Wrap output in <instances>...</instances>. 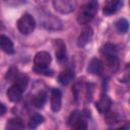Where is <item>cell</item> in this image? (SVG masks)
<instances>
[{"label": "cell", "mask_w": 130, "mask_h": 130, "mask_svg": "<svg viewBox=\"0 0 130 130\" xmlns=\"http://www.w3.org/2000/svg\"><path fill=\"white\" fill-rule=\"evenodd\" d=\"M129 129V126L128 125H125V126H122V127H119L117 130H128Z\"/></svg>", "instance_id": "26"}, {"label": "cell", "mask_w": 130, "mask_h": 130, "mask_svg": "<svg viewBox=\"0 0 130 130\" xmlns=\"http://www.w3.org/2000/svg\"><path fill=\"white\" fill-rule=\"evenodd\" d=\"M87 71H88V73H90L92 75H101L104 72V64H103V62L98 58L91 59L89 61V63H88Z\"/></svg>", "instance_id": "7"}, {"label": "cell", "mask_w": 130, "mask_h": 130, "mask_svg": "<svg viewBox=\"0 0 130 130\" xmlns=\"http://www.w3.org/2000/svg\"><path fill=\"white\" fill-rule=\"evenodd\" d=\"M81 117V115H80V113L78 112V111H74V112H72L71 113V115H70V117L68 118V124L69 125H73L79 118Z\"/></svg>", "instance_id": "24"}, {"label": "cell", "mask_w": 130, "mask_h": 130, "mask_svg": "<svg viewBox=\"0 0 130 130\" xmlns=\"http://www.w3.org/2000/svg\"><path fill=\"white\" fill-rule=\"evenodd\" d=\"M42 18V23L43 25L51 30H58L62 28V23L61 21L55 17L54 15H52L51 13H45L44 15L41 16Z\"/></svg>", "instance_id": "4"}, {"label": "cell", "mask_w": 130, "mask_h": 130, "mask_svg": "<svg viewBox=\"0 0 130 130\" xmlns=\"http://www.w3.org/2000/svg\"><path fill=\"white\" fill-rule=\"evenodd\" d=\"M98 7H99V4L95 1H90V2L82 5L81 8L79 9V12L77 15L78 22L80 24L89 23L93 19L94 15L98 11Z\"/></svg>", "instance_id": "2"}, {"label": "cell", "mask_w": 130, "mask_h": 130, "mask_svg": "<svg viewBox=\"0 0 130 130\" xmlns=\"http://www.w3.org/2000/svg\"><path fill=\"white\" fill-rule=\"evenodd\" d=\"M92 35H93L92 28L89 27V26L85 27V28L81 31V34L79 35V37H78V41H77L78 46H79V47H84L85 45H87V44L90 42V40H91V38H92Z\"/></svg>", "instance_id": "9"}, {"label": "cell", "mask_w": 130, "mask_h": 130, "mask_svg": "<svg viewBox=\"0 0 130 130\" xmlns=\"http://www.w3.org/2000/svg\"><path fill=\"white\" fill-rule=\"evenodd\" d=\"M6 130H24V125L21 119L11 118L6 123Z\"/></svg>", "instance_id": "15"}, {"label": "cell", "mask_w": 130, "mask_h": 130, "mask_svg": "<svg viewBox=\"0 0 130 130\" xmlns=\"http://www.w3.org/2000/svg\"><path fill=\"white\" fill-rule=\"evenodd\" d=\"M117 47L113 44H107L104 46L103 48V54L104 56H108V55H117Z\"/></svg>", "instance_id": "21"}, {"label": "cell", "mask_w": 130, "mask_h": 130, "mask_svg": "<svg viewBox=\"0 0 130 130\" xmlns=\"http://www.w3.org/2000/svg\"><path fill=\"white\" fill-rule=\"evenodd\" d=\"M74 78V71L72 69H65L64 71H62L58 77V80L59 82L62 84V85H67L69 84Z\"/></svg>", "instance_id": "14"}, {"label": "cell", "mask_w": 130, "mask_h": 130, "mask_svg": "<svg viewBox=\"0 0 130 130\" xmlns=\"http://www.w3.org/2000/svg\"><path fill=\"white\" fill-rule=\"evenodd\" d=\"M50 103H51V109L53 112H58L61 109L62 104V94L59 89L54 88L50 95Z\"/></svg>", "instance_id": "6"}, {"label": "cell", "mask_w": 130, "mask_h": 130, "mask_svg": "<svg viewBox=\"0 0 130 130\" xmlns=\"http://www.w3.org/2000/svg\"><path fill=\"white\" fill-rule=\"evenodd\" d=\"M14 81V84H17V85H19L21 88H25L26 87V85H27V82H28V77L26 76V75H24V74H19L18 73V75L16 76V78L13 80Z\"/></svg>", "instance_id": "19"}, {"label": "cell", "mask_w": 130, "mask_h": 130, "mask_svg": "<svg viewBox=\"0 0 130 130\" xmlns=\"http://www.w3.org/2000/svg\"><path fill=\"white\" fill-rule=\"evenodd\" d=\"M53 5H54V8L58 12L63 13V14L72 12L74 10V6H75V4L69 0H54Z\"/></svg>", "instance_id": "5"}, {"label": "cell", "mask_w": 130, "mask_h": 130, "mask_svg": "<svg viewBox=\"0 0 130 130\" xmlns=\"http://www.w3.org/2000/svg\"><path fill=\"white\" fill-rule=\"evenodd\" d=\"M72 128H73L74 130H87V123H86V121H85L82 117H80V118L72 125Z\"/></svg>", "instance_id": "22"}, {"label": "cell", "mask_w": 130, "mask_h": 130, "mask_svg": "<svg viewBox=\"0 0 130 130\" xmlns=\"http://www.w3.org/2000/svg\"><path fill=\"white\" fill-rule=\"evenodd\" d=\"M47 101V92L46 91H39L34 98H32V105L38 108V109H41L44 107L45 103Z\"/></svg>", "instance_id": "16"}, {"label": "cell", "mask_w": 130, "mask_h": 130, "mask_svg": "<svg viewBox=\"0 0 130 130\" xmlns=\"http://www.w3.org/2000/svg\"><path fill=\"white\" fill-rule=\"evenodd\" d=\"M116 25V28L121 32V34H125L127 30H128V27H129V23H128V20L125 19V18H120L116 21L115 23Z\"/></svg>", "instance_id": "18"}, {"label": "cell", "mask_w": 130, "mask_h": 130, "mask_svg": "<svg viewBox=\"0 0 130 130\" xmlns=\"http://www.w3.org/2000/svg\"><path fill=\"white\" fill-rule=\"evenodd\" d=\"M105 60H106V64L110 68H116V67H118L119 60H118L117 55H108V56H105Z\"/></svg>", "instance_id": "20"}, {"label": "cell", "mask_w": 130, "mask_h": 130, "mask_svg": "<svg viewBox=\"0 0 130 130\" xmlns=\"http://www.w3.org/2000/svg\"><path fill=\"white\" fill-rule=\"evenodd\" d=\"M123 6V2L122 1H109L105 4L104 7V13L107 15L110 14H114L116 13L121 7Z\"/></svg>", "instance_id": "13"}, {"label": "cell", "mask_w": 130, "mask_h": 130, "mask_svg": "<svg viewBox=\"0 0 130 130\" xmlns=\"http://www.w3.org/2000/svg\"><path fill=\"white\" fill-rule=\"evenodd\" d=\"M44 121H45V119L41 114H39V113L34 114L28 120V129L29 130H35L38 126L43 124Z\"/></svg>", "instance_id": "17"}, {"label": "cell", "mask_w": 130, "mask_h": 130, "mask_svg": "<svg viewBox=\"0 0 130 130\" xmlns=\"http://www.w3.org/2000/svg\"><path fill=\"white\" fill-rule=\"evenodd\" d=\"M0 49L7 54L14 53V46H13L12 41L4 35L0 36Z\"/></svg>", "instance_id": "12"}, {"label": "cell", "mask_w": 130, "mask_h": 130, "mask_svg": "<svg viewBox=\"0 0 130 130\" xmlns=\"http://www.w3.org/2000/svg\"><path fill=\"white\" fill-rule=\"evenodd\" d=\"M51 55L46 51H41L36 54L34 63V71L38 74H44V75H52V71L49 70V65L51 63Z\"/></svg>", "instance_id": "1"}, {"label": "cell", "mask_w": 130, "mask_h": 130, "mask_svg": "<svg viewBox=\"0 0 130 130\" xmlns=\"http://www.w3.org/2000/svg\"><path fill=\"white\" fill-rule=\"evenodd\" d=\"M23 88H21L19 85L17 84H13L11 85L8 89H7V98L11 101V102H18L21 100L22 94H23Z\"/></svg>", "instance_id": "8"}, {"label": "cell", "mask_w": 130, "mask_h": 130, "mask_svg": "<svg viewBox=\"0 0 130 130\" xmlns=\"http://www.w3.org/2000/svg\"><path fill=\"white\" fill-rule=\"evenodd\" d=\"M17 75H18V70H17V68H16V67H11V68H9V70L7 71V73H6V75H5V78H6L7 80L13 81V80L16 78Z\"/></svg>", "instance_id": "23"}, {"label": "cell", "mask_w": 130, "mask_h": 130, "mask_svg": "<svg viewBox=\"0 0 130 130\" xmlns=\"http://www.w3.org/2000/svg\"><path fill=\"white\" fill-rule=\"evenodd\" d=\"M6 113V107L3 103L0 102V116H3Z\"/></svg>", "instance_id": "25"}, {"label": "cell", "mask_w": 130, "mask_h": 130, "mask_svg": "<svg viewBox=\"0 0 130 130\" xmlns=\"http://www.w3.org/2000/svg\"><path fill=\"white\" fill-rule=\"evenodd\" d=\"M55 44H56V52H55V55H56L57 60L60 63L65 62L66 61V46H65L64 42L62 40H56L55 41Z\"/></svg>", "instance_id": "10"}, {"label": "cell", "mask_w": 130, "mask_h": 130, "mask_svg": "<svg viewBox=\"0 0 130 130\" xmlns=\"http://www.w3.org/2000/svg\"><path fill=\"white\" fill-rule=\"evenodd\" d=\"M1 28H2V23L0 22V30H1Z\"/></svg>", "instance_id": "27"}, {"label": "cell", "mask_w": 130, "mask_h": 130, "mask_svg": "<svg viewBox=\"0 0 130 130\" xmlns=\"http://www.w3.org/2000/svg\"><path fill=\"white\" fill-rule=\"evenodd\" d=\"M35 26H36V21L34 17L28 13L23 14L17 21L18 30L22 35H29L35 29Z\"/></svg>", "instance_id": "3"}, {"label": "cell", "mask_w": 130, "mask_h": 130, "mask_svg": "<svg viewBox=\"0 0 130 130\" xmlns=\"http://www.w3.org/2000/svg\"><path fill=\"white\" fill-rule=\"evenodd\" d=\"M111 105H112V101L108 95H103L95 103V107L101 113H108L111 108Z\"/></svg>", "instance_id": "11"}]
</instances>
